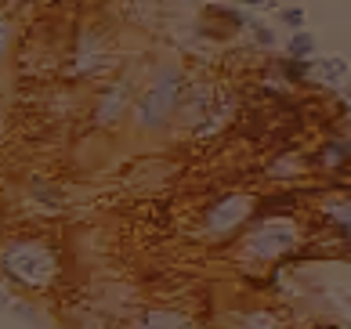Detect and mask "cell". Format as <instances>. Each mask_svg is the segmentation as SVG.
Masks as SVG:
<instances>
[{
	"label": "cell",
	"instance_id": "obj_1",
	"mask_svg": "<svg viewBox=\"0 0 351 329\" xmlns=\"http://www.w3.org/2000/svg\"><path fill=\"white\" fill-rule=\"evenodd\" d=\"M0 279L22 293H47L62 279V246L47 235H8L0 243Z\"/></svg>",
	"mask_w": 351,
	"mask_h": 329
},
{
	"label": "cell",
	"instance_id": "obj_2",
	"mask_svg": "<svg viewBox=\"0 0 351 329\" xmlns=\"http://www.w3.org/2000/svg\"><path fill=\"white\" fill-rule=\"evenodd\" d=\"M304 232L297 217H254L236 239V260L243 268H276L290 265L301 254Z\"/></svg>",
	"mask_w": 351,
	"mask_h": 329
},
{
	"label": "cell",
	"instance_id": "obj_3",
	"mask_svg": "<svg viewBox=\"0 0 351 329\" xmlns=\"http://www.w3.org/2000/svg\"><path fill=\"white\" fill-rule=\"evenodd\" d=\"M185 84H189V73L178 62L156 65V73L138 87V95L131 101V116H127L138 134H163L174 123V109Z\"/></svg>",
	"mask_w": 351,
	"mask_h": 329
},
{
	"label": "cell",
	"instance_id": "obj_4",
	"mask_svg": "<svg viewBox=\"0 0 351 329\" xmlns=\"http://www.w3.org/2000/svg\"><path fill=\"white\" fill-rule=\"evenodd\" d=\"M257 217L254 192H217L199 210V239L210 246H232Z\"/></svg>",
	"mask_w": 351,
	"mask_h": 329
},
{
	"label": "cell",
	"instance_id": "obj_5",
	"mask_svg": "<svg viewBox=\"0 0 351 329\" xmlns=\"http://www.w3.org/2000/svg\"><path fill=\"white\" fill-rule=\"evenodd\" d=\"M112 65V44L106 25H80L73 36V51L66 58V80L90 84Z\"/></svg>",
	"mask_w": 351,
	"mask_h": 329
},
{
	"label": "cell",
	"instance_id": "obj_6",
	"mask_svg": "<svg viewBox=\"0 0 351 329\" xmlns=\"http://www.w3.org/2000/svg\"><path fill=\"white\" fill-rule=\"evenodd\" d=\"M138 95V80H134V69H123L120 76L106 80L95 90V105H90V123L101 127V130H112L120 127L127 116H131V101Z\"/></svg>",
	"mask_w": 351,
	"mask_h": 329
},
{
	"label": "cell",
	"instance_id": "obj_7",
	"mask_svg": "<svg viewBox=\"0 0 351 329\" xmlns=\"http://www.w3.org/2000/svg\"><path fill=\"white\" fill-rule=\"evenodd\" d=\"M214 87L217 84H210V80H189L181 87L171 127L185 130V134H199V127L206 123V112H210V101H214Z\"/></svg>",
	"mask_w": 351,
	"mask_h": 329
},
{
	"label": "cell",
	"instance_id": "obj_8",
	"mask_svg": "<svg viewBox=\"0 0 351 329\" xmlns=\"http://www.w3.org/2000/svg\"><path fill=\"white\" fill-rule=\"evenodd\" d=\"M304 160L308 167H315L322 170V174H330V178H348V160H351V149H348V134H333L326 138L322 145H315L311 152H304Z\"/></svg>",
	"mask_w": 351,
	"mask_h": 329
},
{
	"label": "cell",
	"instance_id": "obj_9",
	"mask_svg": "<svg viewBox=\"0 0 351 329\" xmlns=\"http://www.w3.org/2000/svg\"><path fill=\"white\" fill-rule=\"evenodd\" d=\"M308 174V160L304 152L297 149V145H282V149L276 152V160H271L265 167V178L268 181H279V185H286V181H297Z\"/></svg>",
	"mask_w": 351,
	"mask_h": 329
},
{
	"label": "cell",
	"instance_id": "obj_10",
	"mask_svg": "<svg viewBox=\"0 0 351 329\" xmlns=\"http://www.w3.org/2000/svg\"><path fill=\"white\" fill-rule=\"evenodd\" d=\"M131 329H203V326L181 308H145L131 322Z\"/></svg>",
	"mask_w": 351,
	"mask_h": 329
},
{
	"label": "cell",
	"instance_id": "obj_11",
	"mask_svg": "<svg viewBox=\"0 0 351 329\" xmlns=\"http://www.w3.org/2000/svg\"><path fill=\"white\" fill-rule=\"evenodd\" d=\"M225 329H286V319L279 308H265V304H254V308H239L228 315Z\"/></svg>",
	"mask_w": 351,
	"mask_h": 329
},
{
	"label": "cell",
	"instance_id": "obj_12",
	"mask_svg": "<svg viewBox=\"0 0 351 329\" xmlns=\"http://www.w3.org/2000/svg\"><path fill=\"white\" fill-rule=\"evenodd\" d=\"M315 210H319V217H322V225H326V232L330 235H337L341 243H348V195L341 192V195H326L322 203H315Z\"/></svg>",
	"mask_w": 351,
	"mask_h": 329
},
{
	"label": "cell",
	"instance_id": "obj_13",
	"mask_svg": "<svg viewBox=\"0 0 351 329\" xmlns=\"http://www.w3.org/2000/svg\"><path fill=\"white\" fill-rule=\"evenodd\" d=\"M203 19H210L214 25H221L225 33H236V29H246V19L239 8H228V4H206L203 8Z\"/></svg>",
	"mask_w": 351,
	"mask_h": 329
},
{
	"label": "cell",
	"instance_id": "obj_14",
	"mask_svg": "<svg viewBox=\"0 0 351 329\" xmlns=\"http://www.w3.org/2000/svg\"><path fill=\"white\" fill-rule=\"evenodd\" d=\"M344 73H348V65L344 58H311V76H319V84L322 87H337L344 80Z\"/></svg>",
	"mask_w": 351,
	"mask_h": 329
},
{
	"label": "cell",
	"instance_id": "obj_15",
	"mask_svg": "<svg viewBox=\"0 0 351 329\" xmlns=\"http://www.w3.org/2000/svg\"><path fill=\"white\" fill-rule=\"evenodd\" d=\"M15 36H19V25H15V15L11 8L0 0V65H4L11 55H15Z\"/></svg>",
	"mask_w": 351,
	"mask_h": 329
},
{
	"label": "cell",
	"instance_id": "obj_16",
	"mask_svg": "<svg viewBox=\"0 0 351 329\" xmlns=\"http://www.w3.org/2000/svg\"><path fill=\"white\" fill-rule=\"evenodd\" d=\"M29 199H33L36 206H51V210H58V206H62V188L55 185V181L29 178Z\"/></svg>",
	"mask_w": 351,
	"mask_h": 329
},
{
	"label": "cell",
	"instance_id": "obj_17",
	"mask_svg": "<svg viewBox=\"0 0 351 329\" xmlns=\"http://www.w3.org/2000/svg\"><path fill=\"white\" fill-rule=\"evenodd\" d=\"M311 55H315V36H311L308 29H297V33L290 36V44H286V58L308 62Z\"/></svg>",
	"mask_w": 351,
	"mask_h": 329
},
{
	"label": "cell",
	"instance_id": "obj_18",
	"mask_svg": "<svg viewBox=\"0 0 351 329\" xmlns=\"http://www.w3.org/2000/svg\"><path fill=\"white\" fill-rule=\"evenodd\" d=\"M11 315H15L19 322H25V326H33V329H44V319H40V311H36V304L29 297H11V308H8Z\"/></svg>",
	"mask_w": 351,
	"mask_h": 329
},
{
	"label": "cell",
	"instance_id": "obj_19",
	"mask_svg": "<svg viewBox=\"0 0 351 329\" xmlns=\"http://www.w3.org/2000/svg\"><path fill=\"white\" fill-rule=\"evenodd\" d=\"M246 25H250V36H254V44H257V47H265V51H271V47L279 44V36H276V29H271V25H265V22H257V19H250V22H246Z\"/></svg>",
	"mask_w": 351,
	"mask_h": 329
},
{
	"label": "cell",
	"instance_id": "obj_20",
	"mask_svg": "<svg viewBox=\"0 0 351 329\" xmlns=\"http://www.w3.org/2000/svg\"><path fill=\"white\" fill-rule=\"evenodd\" d=\"M279 22L290 25V29L297 33V29H304V11H301V8H282V11H279Z\"/></svg>",
	"mask_w": 351,
	"mask_h": 329
},
{
	"label": "cell",
	"instance_id": "obj_21",
	"mask_svg": "<svg viewBox=\"0 0 351 329\" xmlns=\"http://www.w3.org/2000/svg\"><path fill=\"white\" fill-rule=\"evenodd\" d=\"M8 308H11V293H8L4 286H0V311H8Z\"/></svg>",
	"mask_w": 351,
	"mask_h": 329
},
{
	"label": "cell",
	"instance_id": "obj_22",
	"mask_svg": "<svg viewBox=\"0 0 351 329\" xmlns=\"http://www.w3.org/2000/svg\"><path fill=\"white\" fill-rule=\"evenodd\" d=\"M243 4H246V8H265L268 0H243Z\"/></svg>",
	"mask_w": 351,
	"mask_h": 329
},
{
	"label": "cell",
	"instance_id": "obj_23",
	"mask_svg": "<svg viewBox=\"0 0 351 329\" xmlns=\"http://www.w3.org/2000/svg\"><path fill=\"white\" fill-rule=\"evenodd\" d=\"M4 130H8V116H4V109H0V138H4Z\"/></svg>",
	"mask_w": 351,
	"mask_h": 329
},
{
	"label": "cell",
	"instance_id": "obj_24",
	"mask_svg": "<svg viewBox=\"0 0 351 329\" xmlns=\"http://www.w3.org/2000/svg\"><path fill=\"white\" fill-rule=\"evenodd\" d=\"M0 195H4V185H0Z\"/></svg>",
	"mask_w": 351,
	"mask_h": 329
},
{
	"label": "cell",
	"instance_id": "obj_25",
	"mask_svg": "<svg viewBox=\"0 0 351 329\" xmlns=\"http://www.w3.org/2000/svg\"><path fill=\"white\" fill-rule=\"evenodd\" d=\"M210 4H217V0H210Z\"/></svg>",
	"mask_w": 351,
	"mask_h": 329
}]
</instances>
